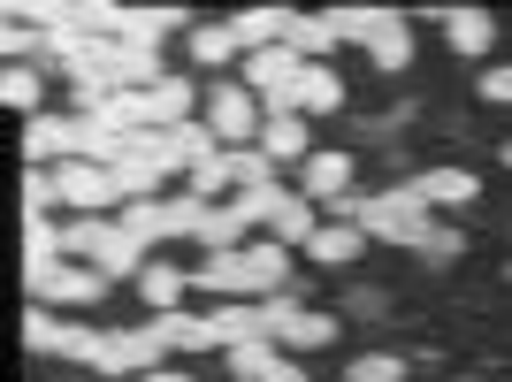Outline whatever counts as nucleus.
Returning a JSON list of instances; mask_svg holds the SVG:
<instances>
[{
    "label": "nucleus",
    "instance_id": "f257e3e1",
    "mask_svg": "<svg viewBox=\"0 0 512 382\" xmlns=\"http://www.w3.org/2000/svg\"><path fill=\"white\" fill-rule=\"evenodd\" d=\"M283 276H291V245H276V237L268 245H237V253H207L192 268V283L207 298H222V306L230 298H276Z\"/></svg>",
    "mask_w": 512,
    "mask_h": 382
},
{
    "label": "nucleus",
    "instance_id": "f03ea898",
    "mask_svg": "<svg viewBox=\"0 0 512 382\" xmlns=\"http://www.w3.org/2000/svg\"><path fill=\"white\" fill-rule=\"evenodd\" d=\"M337 222H360L367 237H383V245H413V253L436 237V214L413 199V184L406 191H383V199H360V191H352V199H337Z\"/></svg>",
    "mask_w": 512,
    "mask_h": 382
},
{
    "label": "nucleus",
    "instance_id": "7ed1b4c3",
    "mask_svg": "<svg viewBox=\"0 0 512 382\" xmlns=\"http://www.w3.org/2000/svg\"><path fill=\"white\" fill-rule=\"evenodd\" d=\"M31 283V306H100L107 298V276L85 268V260H46V268H23Z\"/></svg>",
    "mask_w": 512,
    "mask_h": 382
},
{
    "label": "nucleus",
    "instance_id": "20e7f679",
    "mask_svg": "<svg viewBox=\"0 0 512 382\" xmlns=\"http://www.w3.org/2000/svg\"><path fill=\"white\" fill-rule=\"evenodd\" d=\"M199 123H207L222 146H260V123H268V115L253 107V92H245V85H207Z\"/></svg>",
    "mask_w": 512,
    "mask_h": 382
},
{
    "label": "nucleus",
    "instance_id": "39448f33",
    "mask_svg": "<svg viewBox=\"0 0 512 382\" xmlns=\"http://www.w3.org/2000/svg\"><path fill=\"white\" fill-rule=\"evenodd\" d=\"M161 352H169V337H161V329H115V337L100 344V375H153V367H161Z\"/></svg>",
    "mask_w": 512,
    "mask_h": 382
},
{
    "label": "nucleus",
    "instance_id": "423d86ee",
    "mask_svg": "<svg viewBox=\"0 0 512 382\" xmlns=\"http://www.w3.org/2000/svg\"><path fill=\"white\" fill-rule=\"evenodd\" d=\"M77 138H85L77 115H31V123H23V161H31V169H46V161L69 169V161H77Z\"/></svg>",
    "mask_w": 512,
    "mask_h": 382
},
{
    "label": "nucleus",
    "instance_id": "0eeeda50",
    "mask_svg": "<svg viewBox=\"0 0 512 382\" xmlns=\"http://www.w3.org/2000/svg\"><path fill=\"white\" fill-rule=\"evenodd\" d=\"M62 176V207H85V214H123V184H115V169H92V161H69V169H54Z\"/></svg>",
    "mask_w": 512,
    "mask_h": 382
},
{
    "label": "nucleus",
    "instance_id": "6e6552de",
    "mask_svg": "<svg viewBox=\"0 0 512 382\" xmlns=\"http://www.w3.org/2000/svg\"><path fill=\"white\" fill-rule=\"evenodd\" d=\"M146 107H153V130H176V123H199V85L192 77H161V85L146 92Z\"/></svg>",
    "mask_w": 512,
    "mask_h": 382
},
{
    "label": "nucleus",
    "instance_id": "1a4fd4ad",
    "mask_svg": "<svg viewBox=\"0 0 512 382\" xmlns=\"http://www.w3.org/2000/svg\"><path fill=\"white\" fill-rule=\"evenodd\" d=\"M176 23H192V16H184V8H123L115 39H123V46H146V54H161V39H169Z\"/></svg>",
    "mask_w": 512,
    "mask_h": 382
},
{
    "label": "nucleus",
    "instance_id": "9d476101",
    "mask_svg": "<svg viewBox=\"0 0 512 382\" xmlns=\"http://www.w3.org/2000/svg\"><path fill=\"white\" fill-rule=\"evenodd\" d=\"M306 199H314V207L352 199V161H344V153H306Z\"/></svg>",
    "mask_w": 512,
    "mask_h": 382
},
{
    "label": "nucleus",
    "instance_id": "9b49d317",
    "mask_svg": "<svg viewBox=\"0 0 512 382\" xmlns=\"http://www.w3.org/2000/svg\"><path fill=\"white\" fill-rule=\"evenodd\" d=\"M306 253H314L321 268H352V260L367 253V230H360V222H337V214H329V222L314 230V245H306Z\"/></svg>",
    "mask_w": 512,
    "mask_h": 382
},
{
    "label": "nucleus",
    "instance_id": "f8f14e48",
    "mask_svg": "<svg viewBox=\"0 0 512 382\" xmlns=\"http://www.w3.org/2000/svg\"><path fill=\"white\" fill-rule=\"evenodd\" d=\"M268 230H276V245H314V230H321V214H314V199L306 191H283L276 199V214H268Z\"/></svg>",
    "mask_w": 512,
    "mask_h": 382
},
{
    "label": "nucleus",
    "instance_id": "ddd939ff",
    "mask_svg": "<svg viewBox=\"0 0 512 382\" xmlns=\"http://www.w3.org/2000/svg\"><path fill=\"white\" fill-rule=\"evenodd\" d=\"M474 191H482V184H474V169H428V176H413V199H421L428 214H436V207H467Z\"/></svg>",
    "mask_w": 512,
    "mask_h": 382
},
{
    "label": "nucleus",
    "instance_id": "4468645a",
    "mask_svg": "<svg viewBox=\"0 0 512 382\" xmlns=\"http://www.w3.org/2000/svg\"><path fill=\"white\" fill-rule=\"evenodd\" d=\"M161 153H169V169H199V161L222 153V138L207 123H176V130H161Z\"/></svg>",
    "mask_w": 512,
    "mask_h": 382
},
{
    "label": "nucleus",
    "instance_id": "2eb2a0df",
    "mask_svg": "<svg viewBox=\"0 0 512 382\" xmlns=\"http://www.w3.org/2000/svg\"><path fill=\"white\" fill-rule=\"evenodd\" d=\"M344 107V77L329 62H306L299 69V115H337Z\"/></svg>",
    "mask_w": 512,
    "mask_h": 382
},
{
    "label": "nucleus",
    "instance_id": "dca6fc26",
    "mask_svg": "<svg viewBox=\"0 0 512 382\" xmlns=\"http://www.w3.org/2000/svg\"><path fill=\"white\" fill-rule=\"evenodd\" d=\"M444 39H451V54H490L497 16H490V8H451V16H444Z\"/></svg>",
    "mask_w": 512,
    "mask_h": 382
},
{
    "label": "nucleus",
    "instance_id": "f3484780",
    "mask_svg": "<svg viewBox=\"0 0 512 382\" xmlns=\"http://www.w3.org/2000/svg\"><path fill=\"white\" fill-rule=\"evenodd\" d=\"M192 62L222 77L230 62H245V46H237V31H230V23H199V31H192Z\"/></svg>",
    "mask_w": 512,
    "mask_h": 382
},
{
    "label": "nucleus",
    "instance_id": "a211bd4d",
    "mask_svg": "<svg viewBox=\"0 0 512 382\" xmlns=\"http://www.w3.org/2000/svg\"><path fill=\"white\" fill-rule=\"evenodd\" d=\"M291 54H299V62H329V54H337V16H329V8H321V16H299L291 23Z\"/></svg>",
    "mask_w": 512,
    "mask_h": 382
},
{
    "label": "nucleus",
    "instance_id": "6ab92c4d",
    "mask_svg": "<svg viewBox=\"0 0 512 382\" xmlns=\"http://www.w3.org/2000/svg\"><path fill=\"white\" fill-rule=\"evenodd\" d=\"M260 153L268 161H306V115H268L260 123Z\"/></svg>",
    "mask_w": 512,
    "mask_h": 382
},
{
    "label": "nucleus",
    "instance_id": "aec40b11",
    "mask_svg": "<svg viewBox=\"0 0 512 382\" xmlns=\"http://www.w3.org/2000/svg\"><path fill=\"white\" fill-rule=\"evenodd\" d=\"M192 245L199 253H237V245H245V214L237 207H207V222H199Z\"/></svg>",
    "mask_w": 512,
    "mask_h": 382
},
{
    "label": "nucleus",
    "instance_id": "412c9836",
    "mask_svg": "<svg viewBox=\"0 0 512 382\" xmlns=\"http://www.w3.org/2000/svg\"><path fill=\"white\" fill-rule=\"evenodd\" d=\"M153 329H161V337H169L176 352H214L207 314H184V306H176V314H153Z\"/></svg>",
    "mask_w": 512,
    "mask_h": 382
},
{
    "label": "nucleus",
    "instance_id": "4be33fe9",
    "mask_svg": "<svg viewBox=\"0 0 512 382\" xmlns=\"http://www.w3.org/2000/svg\"><path fill=\"white\" fill-rule=\"evenodd\" d=\"M62 260V222L54 214H23V268H46Z\"/></svg>",
    "mask_w": 512,
    "mask_h": 382
},
{
    "label": "nucleus",
    "instance_id": "5701e85b",
    "mask_svg": "<svg viewBox=\"0 0 512 382\" xmlns=\"http://www.w3.org/2000/svg\"><path fill=\"white\" fill-rule=\"evenodd\" d=\"M230 184L237 191H268L276 184V161H268L260 146H230Z\"/></svg>",
    "mask_w": 512,
    "mask_h": 382
},
{
    "label": "nucleus",
    "instance_id": "b1692460",
    "mask_svg": "<svg viewBox=\"0 0 512 382\" xmlns=\"http://www.w3.org/2000/svg\"><path fill=\"white\" fill-rule=\"evenodd\" d=\"M337 16V39H352V46H375V31H383L398 8H329Z\"/></svg>",
    "mask_w": 512,
    "mask_h": 382
},
{
    "label": "nucleus",
    "instance_id": "393cba45",
    "mask_svg": "<svg viewBox=\"0 0 512 382\" xmlns=\"http://www.w3.org/2000/svg\"><path fill=\"white\" fill-rule=\"evenodd\" d=\"M367 54H375V69H406V62H413V31H406V16H390L383 31H375V46H367Z\"/></svg>",
    "mask_w": 512,
    "mask_h": 382
},
{
    "label": "nucleus",
    "instance_id": "a878e982",
    "mask_svg": "<svg viewBox=\"0 0 512 382\" xmlns=\"http://www.w3.org/2000/svg\"><path fill=\"white\" fill-rule=\"evenodd\" d=\"M138 291H146V306H153V314H176V298H184V276H176V268H161V260H146Z\"/></svg>",
    "mask_w": 512,
    "mask_h": 382
},
{
    "label": "nucleus",
    "instance_id": "bb28decb",
    "mask_svg": "<svg viewBox=\"0 0 512 382\" xmlns=\"http://www.w3.org/2000/svg\"><path fill=\"white\" fill-rule=\"evenodd\" d=\"M321 344H337V314H314V306H306L299 329L283 337V352H321Z\"/></svg>",
    "mask_w": 512,
    "mask_h": 382
},
{
    "label": "nucleus",
    "instance_id": "cd10ccee",
    "mask_svg": "<svg viewBox=\"0 0 512 382\" xmlns=\"http://www.w3.org/2000/svg\"><path fill=\"white\" fill-rule=\"evenodd\" d=\"M344 382H406V360L398 352H360V360L344 367Z\"/></svg>",
    "mask_w": 512,
    "mask_h": 382
},
{
    "label": "nucleus",
    "instance_id": "c85d7f7f",
    "mask_svg": "<svg viewBox=\"0 0 512 382\" xmlns=\"http://www.w3.org/2000/svg\"><path fill=\"white\" fill-rule=\"evenodd\" d=\"M299 314H306V306H299V298H291V291H276V298H260V329H268V337H291V329H299Z\"/></svg>",
    "mask_w": 512,
    "mask_h": 382
},
{
    "label": "nucleus",
    "instance_id": "c756f323",
    "mask_svg": "<svg viewBox=\"0 0 512 382\" xmlns=\"http://www.w3.org/2000/svg\"><path fill=\"white\" fill-rule=\"evenodd\" d=\"M54 207H62V176L31 169V176H23V214H54Z\"/></svg>",
    "mask_w": 512,
    "mask_h": 382
},
{
    "label": "nucleus",
    "instance_id": "7c9ffc66",
    "mask_svg": "<svg viewBox=\"0 0 512 382\" xmlns=\"http://www.w3.org/2000/svg\"><path fill=\"white\" fill-rule=\"evenodd\" d=\"M268 360H276V344H268V337L237 344V352H230V382H260V375H268Z\"/></svg>",
    "mask_w": 512,
    "mask_h": 382
},
{
    "label": "nucleus",
    "instance_id": "2f4dec72",
    "mask_svg": "<svg viewBox=\"0 0 512 382\" xmlns=\"http://www.w3.org/2000/svg\"><path fill=\"white\" fill-rule=\"evenodd\" d=\"M0 100L16 107V115H39V69H8V77H0Z\"/></svg>",
    "mask_w": 512,
    "mask_h": 382
},
{
    "label": "nucleus",
    "instance_id": "473e14b6",
    "mask_svg": "<svg viewBox=\"0 0 512 382\" xmlns=\"http://www.w3.org/2000/svg\"><path fill=\"white\" fill-rule=\"evenodd\" d=\"M192 191H199V199H214V191H237V184H230V146L214 153V161H199V169H192Z\"/></svg>",
    "mask_w": 512,
    "mask_h": 382
},
{
    "label": "nucleus",
    "instance_id": "72a5a7b5",
    "mask_svg": "<svg viewBox=\"0 0 512 382\" xmlns=\"http://www.w3.org/2000/svg\"><path fill=\"white\" fill-rule=\"evenodd\" d=\"M276 199H283V184H268V191H237V214H245V222H268V214H276Z\"/></svg>",
    "mask_w": 512,
    "mask_h": 382
},
{
    "label": "nucleus",
    "instance_id": "f704fd0d",
    "mask_svg": "<svg viewBox=\"0 0 512 382\" xmlns=\"http://www.w3.org/2000/svg\"><path fill=\"white\" fill-rule=\"evenodd\" d=\"M459 253H467V237H459V230H436V237L421 245V260H436V268H444V260H459Z\"/></svg>",
    "mask_w": 512,
    "mask_h": 382
},
{
    "label": "nucleus",
    "instance_id": "c9c22d12",
    "mask_svg": "<svg viewBox=\"0 0 512 382\" xmlns=\"http://www.w3.org/2000/svg\"><path fill=\"white\" fill-rule=\"evenodd\" d=\"M0 46H8V69H23V54H31V46H39V39H31L23 23H8V31H0Z\"/></svg>",
    "mask_w": 512,
    "mask_h": 382
},
{
    "label": "nucleus",
    "instance_id": "e433bc0d",
    "mask_svg": "<svg viewBox=\"0 0 512 382\" xmlns=\"http://www.w3.org/2000/svg\"><path fill=\"white\" fill-rule=\"evenodd\" d=\"M482 100L512 107V62H505V69H490V77H482Z\"/></svg>",
    "mask_w": 512,
    "mask_h": 382
},
{
    "label": "nucleus",
    "instance_id": "4c0bfd02",
    "mask_svg": "<svg viewBox=\"0 0 512 382\" xmlns=\"http://www.w3.org/2000/svg\"><path fill=\"white\" fill-rule=\"evenodd\" d=\"M260 382H306V367H299V360H291V352L276 344V360H268V375H260Z\"/></svg>",
    "mask_w": 512,
    "mask_h": 382
},
{
    "label": "nucleus",
    "instance_id": "58836bf2",
    "mask_svg": "<svg viewBox=\"0 0 512 382\" xmlns=\"http://www.w3.org/2000/svg\"><path fill=\"white\" fill-rule=\"evenodd\" d=\"M138 382H192V375H176V367H153V375H138Z\"/></svg>",
    "mask_w": 512,
    "mask_h": 382
},
{
    "label": "nucleus",
    "instance_id": "ea45409f",
    "mask_svg": "<svg viewBox=\"0 0 512 382\" xmlns=\"http://www.w3.org/2000/svg\"><path fill=\"white\" fill-rule=\"evenodd\" d=\"M497 153H505V169H512V146H497Z\"/></svg>",
    "mask_w": 512,
    "mask_h": 382
},
{
    "label": "nucleus",
    "instance_id": "a19ab883",
    "mask_svg": "<svg viewBox=\"0 0 512 382\" xmlns=\"http://www.w3.org/2000/svg\"><path fill=\"white\" fill-rule=\"evenodd\" d=\"M69 382H77V375H69Z\"/></svg>",
    "mask_w": 512,
    "mask_h": 382
}]
</instances>
